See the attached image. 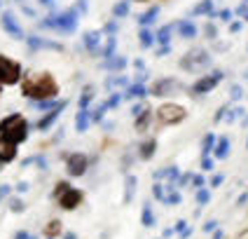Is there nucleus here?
Returning a JSON list of instances; mask_svg holds the SVG:
<instances>
[{
	"label": "nucleus",
	"mask_w": 248,
	"mask_h": 239,
	"mask_svg": "<svg viewBox=\"0 0 248 239\" xmlns=\"http://www.w3.org/2000/svg\"><path fill=\"white\" fill-rule=\"evenodd\" d=\"M21 92L28 98L42 101V98H54L59 94V84L49 73H38V75H31L28 80H24Z\"/></svg>",
	"instance_id": "nucleus-1"
},
{
	"label": "nucleus",
	"mask_w": 248,
	"mask_h": 239,
	"mask_svg": "<svg viewBox=\"0 0 248 239\" xmlns=\"http://www.w3.org/2000/svg\"><path fill=\"white\" fill-rule=\"evenodd\" d=\"M0 136L12 143H21L28 136V122L24 115H7L0 120Z\"/></svg>",
	"instance_id": "nucleus-2"
},
{
	"label": "nucleus",
	"mask_w": 248,
	"mask_h": 239,
	"mask_svg": "<svg viewBox=\"0 0 248 239\" xmlns=\"http://www.w3.org/2000/svg\"><path fill=\"white\" fill-rule=\"evenodd\" d=\"M54 199L59 202V207L66 211H73L78 209L80 204H82L84 195L78 190V188H73V185H68V183H59L54 190Z\"/></svg>",
	"instance_id": "nucleus-3"
},
{
	"label": "nucleus",
	"mask_w": 248,
	"mask_h": 239,
	"mask_svg": "<svg viewBox=\"0 0 248 239\" xmlns=\"http://www.w3.org/2000/svg\"><path fill=\"white\" fill-rule=\"evenodd\" d=\"M21 78V66L10 56L0 54V84H14Z\"/></svg>",
	"instance_id": "nucleus-4"
},
{
	"label": "nucleus",
	"mask_w": 248,
	"mask_h": 239,
	"mask_svg": "<svg viewBox=\"0 0 248 239\" xmlns=\"http://www.w3.org/2000/svg\"><path fill=\"white\" fill-rule=\"evenodd\" d=\"M185 108L183 106H176V103H164L159 111H157V117H159V122L162 125H178L185 120Z\"/></svg>",
	"instance_id": "nucleus-5"
},
{
	"label": "nucleus",
	"mask_w": 248,
	"mask_h": 239,
	"mask_svg": "<svg viewBox=\"0 0 248 239\" xmlns=\"http://www.w3.org/2000/svg\"><path fill=\"white\" fill-rule=\"evenodd\" d=\"M47 26H54V28H59V31H63V33H68V31H75V26H78L75 12H73V10H68V12L56 14V16H49Z\"/></svg>",
	"instance_id": "nucleus-6"
},
{
	"label": "nucleus",
	"mask_w": 248,
	"mask_h": 239,
	"mask_svg": "<svg viewBox=\"0 0 248 239\" xmlns=\"http://www.w3.org/2000/svg\"><path fill=\"white\" fill-rule=\"evenodd\" d=\"M220 80H222V73L220 70H213V73L204 75L202 80H197V82L192 84V92L194 94H206V92H211V89H216Z\"/></svg>",
	"instance_id": "nucleus-7"
},
{
	"label": "nucleus",
	"mask_w": 248,
	"mask_h": 239,
	"mask_svg": "<svg viewBox=\"0 0 248 239\" xmlns=\"http://www.w3.org/2000/svg\"><path fill=\"white\" fill-rule=\"evenodd\" d=\"M87 167H89V159H87V155L73 153L68 157V174H70V176H82Z\"/></svg>",
	"instance_id": "nucleus-8"
},
{
	"label": "nucleus",
	"mask_w": 248,
	"mask_h": 239,
	"mask_svg": "<svg viewBox=\"0 0 248 239\" xmlns=\"http://www.w3.org/2000/svg\"><path fill=\"white\" fill-rule=\"evenodd\" d=\"M14 157H16V143H12V141H7V139L0 136V164L12 162Z\"/></svg>",
	"instance_id": "nucleus-9"
},
{
	"label": "nucleus",
	"mask_w": 248,
	"mask_h": 239,
	"mask_svg": "<svg viewBox=\"0 0 248 239\" xmlns=\"http://www.w3.org/2000/svg\"><path fill=\"white\" fill-rule=\"evenodd\" d=\"M0 21H2V28H5L12 38H16V40H19V38H24V31H21V26L14 21V16L10 12L2 14V19H0Z\"/></svg>",
	"instance_id": "nucleus-10"
},
{
	"label": "nucleus",
	"mask_w": 248,
	"mask_h": 239,
	"mask_svg": "<svg viewBox=\"0 0 248 239\" xmlns=\"http://www.w3.org/2000/svg\"><path fill=\"white\" fill-rule=\"evenodd\" d=\"M63 106H66V103H63V101H61V103H59V106H56V108H54V111H52V112H49V115H47V117H45V120H42V122H40V125H38V129H47V127H49V125H52V122H54V120H56V117H59V112H61V111H63Z\"/></svg>",
	"instance_id": "nucleus-11"
},
{
	"label": "nucleus",
	"mask_w": 248,
	"mask_h": 239,
	"mask_svg": "<svg viewBox=\"0 0 248 239\" xmlns=\"http://www.w3.org/2000/svg\"><path fill=\"white\" fill-rule=\"evenodd\" d=\"M178 31H180L183 38H194V35H197V26H194L192 21H180Z\"/></svg>",
	"instance_id": "nucleus-12"
},
{
	"label": "nucleus",
	"mask_w": 248,
	"mask_h": 239,
	"mask_svg": "<svg viewBox=\"0 0 248 239\" xmlns=\"http://www.w3.org/2000/svg\"><path fill=\"white\" fill-rule=\"evenodd\" d=\"M227 155H230V141L220 139L218 141V145H216V157H218V159H225Z\"/></svg>",
	"instance_id": "nucleus-13"
},
{
	"label": "nucleus",
	"mask_w": 248,
	"mask_h": 239,
	"mask_svg": "<svg viewBox=\"0 0 248 239\" xmlns=\"http://www.w3.org/2000/svg\"><path fill=\"white\" fill-rule=\"evenodd\" d=\"M173 84H176L173 80H159V82L152 87V94H155V96H162V92H166V89L173 87Z\"/></svg>",
	"instance_id": "nucleus-14"
},
{
	"label": "nucleus",
	"mask_w": 248,
	"mask_h": 239,
	"mask_svg": "<svg viewBox=\"0 0 248 239\" xmlns=\"http://www.w3.org/2000/svg\"><path fill=\"white\" fill-rule=\"evenodd\" d=\"M155 145H157L155 141H148V143H143V148H140V157H143V159H150L152 153H155Z\"/></svg>",
	"instance_id": "nucleus-15"
},
{
	"label": "nucleus",
	"mask_w": 248,
	"mask_h": 239,
	"mask_svg": "<svg viewBox=\"0 0 248 239\" xmlns=\"http://www.w3.org/2000/svg\"><path fill=\"white\" fill-rule=\"evenodd\" d=\"M157 14H159V7H152L150 12H148V14H143V16H140L138 21H140L143 26H148V24H152V21H155V16H157Z\"/></svg>",
	"instance_id": "nucleus-16"
},
{
	"label": "nucleus",
	"mask_w": 248,
	"mask_h": 239,
	"mask_svg": "<svg viewBox=\"0 0 248 239\" xmlns=\"http://www.w3.org/2000/svg\"><path fill=\"white\" fill-rule=\"evenodd\" d=\"M98 40H101V35H98V33H87L84 45H87L89 49H96V47H98Z\"/></svg>",
	"instance_id": "nucleus-17"
},
{
	"label": "nucleus",
	"mask_w": 248,
	"mask_h": 239,
	"mask_svg": "<svg viewBox=\"0 0 248 239\" xmlns=\"http://www.w3.org/2000/svg\"><path fill=\"white\" fill-rule=\"evenodd\" d=\"M211 10H213V2H211V0H204L202 5L194 7V14H211Z\"/></svg>",
	"instance_id": "nucleus-18"
},
{
	"label": "nucleus",
	"mask_w": 248,
	"mask_h": 239,
	"mask_svg": "<svg viewBox=\"0 0 248 239\" xmlns=\"http://www.w3.org/2000/svg\"><path fill=\"white\" fill-rule=\"evenodd\" d=\"M87 115H89V112H87V108H82V111H80V115H78V129H80V131H84V129H87Z\"/></svg>",
	"instance_id": "nucleus-19"
},
{
	"label": "nucleus",
	"mask_w": 248,
	"mask_h": 239,
	"mask_svg": "<svg viewBox=\"0 0 248 239\" xmlns=\"http://www.w3.org/2000/svg\"><path fill=\"white\" fill-rule=\"evenodd\" d=\"M59 232H61V223H59V221H52V223L47 225V235H49V237H54Z\"/></svg>",
	"instance_id": "nucleus-20"
},
{
	"label": "nucleus",
	"mask_w": 248,
	"mask_h": 239,
	"mask_svg": "<svg viewBox=\"0 0 248 239\" xmlns=\"http://www.w3.org/2000/svg\"><path fill=\"white\" fill-rule=\"evenodd\" d=\"M143 94H145V87H140V84H136V87H131V89H129V94H126V98L143 96Z\"/></svg>",
	"instance_id": "nucleus-21"
},
{
	"label": "nucleus",
	"mask_w": 248,
	"mask_h": 239,
	"mask_svg": "<svg viewBox=\"0 0 248 239\" xmlns=\"http://www.w3.org/2000/svg\"><path fill=\"white\" fill-rule=\"evenodd\" d=\"M171 28L173 26H166L159 31V42H164V45H169V40H171Z\"/></svg>",
	"instance_id": "nucleus-22"
},
{
	"label": "nucleus",
	"mask_w": 248,
	"mask_h": 239,
	"mask_svg": "<svg viewBox=\"0 0 248 239\" xmlns=\"http://www.w3.org/2000/svg\"><path fill=\"white\" fill-rule=\"evenodd\" d=\"M140 45H143V47H150V45H152V33H148V31H140Z\"/></svg>",
	"instance_id": "nucleus-23"
},
{
	"label": "nucleus",
	"mask_w": 248,
	"mask_h": 239,
	"mask_svg": "<svg viewBox=\"0 0 248 239\" xmlns=\"http://www.w3.org/2000/svg\"><path fill=\"white\" fill-rule=\"evenodd\" d=\"M138 115H140V117H138V125H136V129H138V131H140L143 127H148V120H150V115H148V112H145V115H143V112H138Z\"/></svg>",
	"instance_id": "nucleus-24"
},
{
	"label": "nucleus",
	"mask_w": 248,
	"mask_h": 239,
	"mask_svg": "<svg viewBox=\"0 0 248 239\" xmlns=\"http://www.w3.org/2000/svg\"><path fill=\"white\" fill-rule=\"evenodd\" d=\"M126 12H129V5H126V2H120V5L115 7V16H124Z\"/></svg>",
	"instance_id": "nucleus-25"
},
{
	"label": "nucleus",
	"mask_w": 248,
	"mask_h": 239,
	"mask_svg": "<svg viewBox=\"0 0 248 239\" xmlns=\"http://www.w3.org/2000/svg\"><path fill=\"white\" fill-rule=\"evenodd\" d=\"M213 141H216V139H213L211 134H208L206 139H204V155H208V153H211V145H213Z\"/></svg>",
	"instance_id": "nucleus-26"
},
{
	"label": "nucleus",
	"mask_w": 248,
	"mask_h": 239,
	"mask_svg": "<svg viewBox=\"0 0 248 239\" xmlns=\"http://www.w3.org/2000/svg\"><path fill=\"white\" fill-rule=\"evenodd\" d=\"M143 223L152 225V211H150V207H145V211H143Z\"/></svg>",
	"instance_id": "nucleus-27"
},
{
	"label": "nucleus",
	"mask_w": 248,
	"mask_h": 239,
	"mask_svg": "<svg viewBox=\"0 0 248 239\" xmlns=\"http://www.w3.org/2000/svg\"><path fill=\"white\" fill-rule=\"evenodd\" d=\"M197 199H199V204H206V202H208V192H206V190H199V192H197Z\"/></svg>",
	"instance_id": "nucleus-28"
},
{
	"label": "nucleus",
	"mask_w": 248,
	"mask_h": 239,
	"mask_svg": "<svg viewBox=\"0 0 248 239\" xmlns=\"http://www.w3.org/2000/svg\"><path fill=\"white\" fill-rule=\"evenodd\" d=\"M230 16H232V12H230V10H222V12H220V19H222V21H230Z\"/></svg>",
	"instance_id": "nucleus-29"
},
{
	"label": "nucleus",
	"mask_w": 248,
	"mask_h": 239,
	"mask_svg": "<svg viewBox=\"0 0 248 239\" xmlns=\"http://www.w3.org/2000/svg\"><path fill=\"white\" fill-rule=\"evenodd\" d=\"M216 225H218L216 221H208V223L204 225V230H206V232H211V230H216Z\"/></svg>",
	"instance_id": "nucleus-30"
},
{
	"label": "nucleus",
	"mask_w": 248,
	"mask_h": 239,
	"mask_svg": "<svg viewBox=\"0 0 248 239\" xmlns=\"http://www.w3.org/2000/svg\"><path fill=\"white\" fill-rule=\"evenodd\" d=\"M206 35H208V38H216V28H213V26H206Z\"/></svg>",
	"instance_id": "nucleus-31"
},
{
	"label": "nucleus",
	"mask_w": 248,
	"mask_h": 239,
	"mask_svg": "<svg viewBox=\"0 0 248 239\" xmlns=\"http://www.w3.org/2000/svg\"><path fill=\"white\" fill-rule=\"evenodd\" d=\"M241 96V89H239V87H234V89H232V98H239Z\"/></svg>",
	"instance_id": "nucleus-32"
},
{
	"label": "nucleus",
	"mask_w": 248,
	"mask_h": 239,
	"mask_svg": "<svg viewBox=\"0 0 248 239\" xmlns=\"http://www.w3.org/2000/svg\"><path fill=\"white\" fill-rule=\"evenodd\" d=\"M222 183V176H216V178H213V181H211V185H213V188H216V185H220Z\"/></svg>",
	"instance_id": "nucleus-33"
},
{
	"label": "nucleus",
	"mask_w": 248,
	"mask_h": 239,
	"mask_svg": "<svg viewBox=\"0 0 248 239\" xmlns=\"http://www.w3.org/2000/svg\"><path fill=\"white\" fill-rule=\"evenodd\" d=\"M204 169H213V162H211V159H204Z\"/></svg>",
	"instance_id": "nucleus-34"
},
{
	"label": "nucleus",
	"mask_w": 248,
	"mask_h": 239,
	"mask_svg": "<svg viewBox=\"0 0 248 239\" xmlns=\"http://www.w3.org/2000/svg\"><path fill=\"white\" fill-rule=\"evenodd\" d=\"M138 2H145V0H138Z\"/></svg>",
	"instance_id": "nucleus-35"
},
{
	"label": "nucleus",
	"mask_w": 248,
	"mask_h": 239,
	"mask_svg": "<svg viewBox=\"0 0 248 239\" xmlns=\"http://www.w3.org/2000/svg\"><path fill=\"white\" fill-rule=\"evenodd\" d=\"M246 19H248V12H246Z\"/></svg>",
	"instance_id": "nucleus-36"
},
{
	"label": "nucleus",
	"mask_w": 248,
	"mask_h": 239,
	"mask_svg": "<svg viewBox=\"0 0 248 239\" xmlns=\"http://www.w3.org/2000/svg\"><path fill=\"white\" fill-rule=\"evenodd\" d=\"M0 92H2V89H0Z\"/></svg>",
	"instance_id": "nucleus-37"
}]
</instances>
